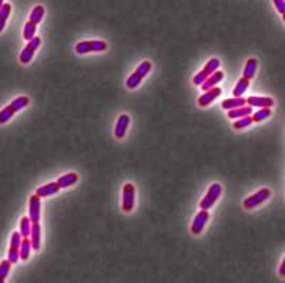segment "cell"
<instances>
[{"mask_svg":"<svg viewBox=\"0 0 285 283\" xmlns=\"http://www.w3.org/2000/svg\"><path fill=\"white\" fill-rule=\"evenodd\" d=\"M221 194H222V187H221V184H218V182L211 184L208 191H207V194H206V196H204V198L201 199V202H200V208L208 211L211 207H214V204H215L217 199L221 196Z\"/></svg>","mask_w":285,"mask_h":283,"instance_id":"5b68a950","label":"cell"},{"mask_svg":"<svg viewBox=\"0 0 285 283\" xmlns=\"http://www.w3.org/2000/svg\"><path fill=\"white\" fill-rule=\"evenodd\" d=\"M257 69H258V60L254 59V57L248 59L247 63H245V67H244V70H242V77L247 78V80L254 78V75H255V73H257Z\"/></svg>","mask_w":285,"mask_h":283,"instance_id":"2e32d148","label":"cell"},{"mask_svg":"<svg viewBox=\"0 0 285 283\" xmlns=\"http://www.w3.org/2000/svg\"><path fill=\"white\" fill-rule=\"evenodd\" d=\"M60 191V187L57 185V182H50L43 187H39L36 189V195H39L40 198H46V196H51L54 194H57Z\"/></svg>","mask_w":285,"mask_h":283,"instance_id":"ac0fdd59","label":"cell"},{"mask_svg":"<svg viewBox=\"0 0 285 283\" xmlns=\"http://www.w3.org/2000/svg\"><path fill=\"white\" fill-rule=\"evenodd\" d=\"M40 45H42V39H40L39 36H34L32 40H29L27 45H26V47L22 50V53H20V56H19L20 63H22V64H29V63L33 60L34 53L37 51V48L40 47Z\"/></svg>","mask_w":285,"mask_h":283,"instance_id":"52a82bcc","label":"cell"},{"mask_svg":"<svg viewBox=\"0 0 285 283\" xmlns=\"http://www.w3.org/2000/svg\"><path fill=\"white\" fill-rule=\"evenodd\" d=\"M36 30H37V26L34 23H30V22H27V23L24 24L23 27V37L24 40H32L34 36H36Z\"/></svg>","mask_w":285,"mask_h":283,"instance_id":"83f0119b","label":"cell"},{"mask_svg":"<svg viewBox=\"0 0 285 283\" xmlns=\"http://www.w3.org/2000/svg\"><path fill=\"white\" fill-rule=\"evenodd\" d=\"M222 93V90L220 89V87H213V89H210V90H207L204 94L201 95L200 98H198V105L200 107H207V105H210L211 103H214L220 95Z\"/></svg>","mask_w":285,"mask_h":283,"instance_id":"7c38bea8","label":"cell"},{"mask_svg":"<svg viewBox=\"0 0 285 283\" xmlns=\"http://www.w3.org/2000/svg\"><path fill=\"white\" fill-rule=\"evenodd\" d=\"M7 259L12 262V265H13V263H17L19 259H20V252H19V251H15V249H9V252H7Z\"/></svg>","mask_w":285,"mask_h":283,"instance_id":"4dcf8cb0","label":"cell"},{"mask_svg":"<svg viewBox=\"0 0 285 283\" xmlns=\"http://www.w3.org/2000/svg\"><path fill=\"white\" fill-rule=\"evenodd\" d=\"M245 104L250 107H258V108H271L274 107V98L271 97H257L251 95L245 98Z\"/></svg>","mask_w":285,"mask_h":283,"instance_id":"8fae6325","label":"cell"},{"mask_svg":"<svg viewBox=\"0 0 285 283\" xmlns=\"http://www.w3.org/2000/svg\"><path fill=\"white\" fill-rule=\"evenodd\" d=\"M32 221H30V218L29 216H23L22 219H20V235L22 238H29L30 236V231H32Z\"/></svg>","mask_w":285,"mask_h":283,"instance_id":"484cf974","label":"cell"},{"mask_svg":"<svg viewBox=\"0 0 285 283\" xmlns=\"http://www.w3.org/2000/svg\"><path fill=\"white\" fill-rule=\"evenodd\" d=\"M45 13H46V9L42 6V4H37L33 7V10L30 12V16H29V22L30 23H34L36 26L40 23L45 17Z\"/></svg>","mask_w":285,"mask_h":283,"instance_id":"ffe728a7","label":"cell"},{"mask_svg":"<svg viewBox=\"0 0 285 283\" xmlns=\"http://www.w3.org/2000/svg\"><path fill=\"white\" fill-rule=\"evenodd\" d=\"M220 69V60L218 59H211V60H208V63L204 66V69L200 71V73H197L195 75H194V86H201L203 83H204V80L210 75V74H213L214 71H217Z\"/></svg>","mask_w":285,"mask_h":283,"instance_id":"ba28073f","label":"cell"},{"mask_svg":"<svg viewBox=\"0 0 285 283\" xmlns=\"http://www.w3.org/2000/svg\"><path fill=\"white\" fill-rule=\"evenodd\" d=\"M136 205V187L133 184H126L123 187V201H121V208L126 213H130L134 209Z\"/></svg>","mask_w":285,"mask_h":283,"instance_id":"8992f818","label":"cell"},{"mask_svg":"<svg viewBox=\"0 0 285 283\" xmlns=\"http://www.w3.org/2000/svg\"><path fill=\"white\" fill-rule=\"evenodd\" d=\"M10 13H12V6L9 3H4L0 9V33L4 30V26H6V22H7Z\"/></svg>","mask_w":285,"mask_h":283,"instance_id":"603a6c76","label":"cell"},{"mask_svg":"<svg viewBox=\"0 0 285 283\" xmlns=\"http://www.w3.org/2000/svg\"><path fill=\"white\" fill-rule=\"evenodd\" d=\"M29 104H30V98L26 97V95H22V97L15 98L10 104H7V105L0 111V124H6V122L13 117L16 113H19L20 110L26 108Z\"/></svg>","mask_w":285,"mask_h":283,"instance_id":"6da1fadb","label":"cell"},{"mask_svg":"<svg viewBox=\"0 0 285 283\" xmlns=\"http://www.w3.org/2000/svg\"><path fill=\"white\" fill-rule=\"evenodd\" d=\"M271 114H272V111H271V108H260L257 113H253V121L254 122H262V121H265V119H268V118L271 117Z\"/></svg>","mask_w":285,"mask_h":283,"instance_id":"d4e9b609","label":"cell"},{"mask_svg":"<svg viewBox=\"0 0 285 283\" xmlns=\"http://www.w3.org/2000/svg\"><path fill=\"white\" fill-rule=\"evenodd\" d=\"M208 219H210V213H208V211H207V209H201L200 212L195 215V218H194V221H192V223H191V234H192V235H200V234L204 231V228H206Z\"/></svg>","mask_w":285,"mask_h":283,"instance_id":"9c48e42d","label":"cell"},{"mask_svg":"<svg viewBox=\"0 0 285 283\" xmlns=\"http://www.w3.org/2000/svg\"><path fill=\"white\" fill-rule=\"evenodd\" d=\"M22 235L20 232H13L12 234V238H10V249H15V251H19L20 252V245H22Z\"/></svg>","mask_w":285,"mask_h":283,"instance_id":"f546056e","label":"cell"},{"mask_svg":"<svg viewBox=\"0 0 285 283\" xmlns=\"http://www.w3.org/2000/svg\"><path fill=\"white\" fill-rule=\"evenodd\" d=\"M222 78H224V73L220 70L214 71L213 74H210L206 80H204V83L200 86L201 87V90L203 91H207V90H210V89H213L215 87L220 81H222Z\"/></svg>","mask_w":285,"mask_h":283,"instance_id":"9a60e30c","label":"cell"},{"mask_svg":"<svg viewBox=\"0 0 285 283\" xmlns=\"http://www.w3.org/2000/svg\"><path fill=\"white\" fill-rule=\"evenodd\" d=\"M280 275H281V276H285V259H283V262H281V266H280Z\"/></svg>","mask_w":285,"mask_h":283,"instance_id":"d6a6232c","label":"cell"},{"mask_svg":"<svg viewBox=\"0 0 285 283\" xmlns=\"http://www.w3.org/2000/svg\"><path fill=\"white\" fill-rule=\"evenodd\" d=\"M153 69V64L150 63V61H142L140 64H139V67L136 69V70L133 71V74L126 80V87L128 89V90H136L140 84H142V78L151 71Z\"/></svg>","mask_w":285,"mask_h":283,"instance_id":"7a4b0ae2","label":"cell"},{"mask_svg":"<svg viewBox=\"0 0 285 283\" xmlns=\"http://www.w3.org/2000/svg\"><path fill=\"white\" fill-rule=\"evenodd\" d=\"M33 248H32V242L29 238H23L22 239V245H20V259L27 260L30 258V253H32Z\"/></svg>","mask_w":285,"mask_h":283,"instance_id":"cb8c5ba5","label":"cell"},{"mask_svg":"<svg viewBox=\"0 0 285 283\" xmlns=\"http://www.w3.org/2000/svg\"><path fill=\"white\" fill-rule=\"evenodd\" d=\"M241 105H245V98H242V97L225 98V100H222V103H221V108H222V110H227V111L234 110V108H238V107H241Z\"/></svg>","mask_w":285,"mask_h":283,"instance_id":"d6986e66","label":"cell"},{"mask_svg":"<svg viewBox=\"0 0 285 283\" xmlns=\"http://www.w3.org/2000/svg\"><path fill=\"white\" fill-rule=\"evenodd\" d=\"M274 1V6L277 7V10L280 12L281 16H284L285 13V0H272Z\"/></svg>","mask_w":285,"mask_h":283,"instance_id":"1f68e13d","label":"cell"},{"mask_svg":"<svg viewBox=\"0 0 285 283\" xmlns=\"http://www.w3.org/2000/svg\"><path fill=\"white\" fill-rule=\"evenodd\" d=\"M253 122H254V121H253L251 116H247V117L237 118V119L234 121L233 127H234L236 130H242V128H245V127H248V125H251Z\"/></svg>","mask_w":285,"mask_h":283,"instance_id":"f1b7e54d","label":"cell"},{"mask_svg":"<svg viewBox=\"0 0 285 283\" xmlns=\"http://www.w3.org/2000/svg\"><path fill=\"white\" fill-rule=\"evenodd\" d=\"M30 242H32V248L33 251H39L42 246V226L39 222L32 223V231H30V236H29Z\"/></svg>","mask_w":285,"mask_h":283,"instance_id":"5bb4252c","label":"cell"},{"mask_svg":"<svg viewBox=\"0 0 285 283\" xmlns=\"http://www.w3.org/2000/svg\"><path fill=\"white\" fill-rule=\"evenodd\" d=\"M248 87H250V80H247V78L241 77V78L237 81V84H236L234 90H233V95H234V97H242V94L247 91V89H248Z\"/></svg>","mask_w":285,"mask_h":283,"instance_id":"7402d4cb","label":"cell"},{"mask_svg":"<svg viewBox=\"0 0 285 283\" xmlns=\"http://www.w3.org/2000/svg\"><path fill=\"white\" fill-rule=\"evenodd\" d=\"M4 4V0H0V9H1V6Z\"/></svg>","mask_w":285,"mask_h":283,"instance_id":"836d02e7","label":"cell"},{"mask_svg":"<svg viewBox=\"0 0 285 283\" xmlns=\"http://www.w3.org/2000/svg\"><path fill=\"white\" fill-rule=\"evenodd\" d=\"M57 185L62 188H69V187H73L76 182H79V175L76 172H69L66 175H62L57 181Z\"/></svg>","mask_w":285,"mask_h":283,"instance_id":"e0dca14e","label":"cell"},{"mask_svg":"<svg viewBox=\"0 0 285 283\" xmlns=\"http://www.w3.org/2000/svg\"><path fill=\"white\" fill-rule=\"evenodd\" d=\"M10 269H12V262L10 260L4 259L0 262V283H3L7 279V276L10 273Z\"/></svg>","mask_w":285,"mask_h":283,"instance_id":"4316f807","label":"cell"},{"mask_svg":"<svg viewBox=\"0 0 285 283\" xmlns=\"http://www.w3.org/2000/svg\"><path fill=\"white\" fill-rule=\"evenodd\" d=\"M128 125H130L128 114H121L117 118V122H116V127H114V137L119 138V140H123L126 137L127 130H128Z\"/></svg>","mask_w":285,"mask_h":283,"instance_id":"4fadbf2b","label":"cell"},{"mask_svg":"<svg viewBox=\"0 0 285 283\" xmlns=\"http://www.w3.org/2000/svg\"><path fill=\"white\" fill-rule=\"evenodd\" d=\"M251 114H253V107H250V105H247V104L228 111V117L233 118V119H237V118L241 117H247V116H251Z\"/></svg>","mask_w":285,"mask_h":283,"instance_id":"44dd1931","label":"cell"},{"mask_svg":"<svg viewBox=\"0 0 285 283\" xmlns=\"http://www.w3.org/2000/svg\"><path fill=\"white\" fill-rule=\"evenodd\" d=\"M107 47H109V45L103 40H84V42H79L74 46V51L77 54L100 53V51H106Z\"/></svg>","mask_w":285,"mask_h":283,"instance_id":"3957f363","label":"cell"},{"mask_svg":"<svg viewBox=\"0 0 285 283\" xmlns=\"http://www.w3.org/2000/svg\"><path fill=\"white\" fill-rule=\"evenodd\" d=\"M40 211H42V204H40V196L39 195H32L29 199V218L30 221L39 222L40 221Z\"/></svg>","mask_w":285,"mask_h":283,"instance_id":"30bf717a","label":"cell"},{"mask_svg":"<svg viewBox=\"0 0 285 283\" xmlns=\"http://www.w3.org/2000/svg\"><path fill=\"white\" fill-rule=\"evenodd\" d=\"M271 198V189L269 188H262L260 191H257L255 194H253L251 196L245 198L242 205L245 209H254L257 207L262 205L264 202H267Z\"/></svg>","mask_w":285,"mask_h":283,"instance_id":"277c9868","label":"cell"}]
</instances>
